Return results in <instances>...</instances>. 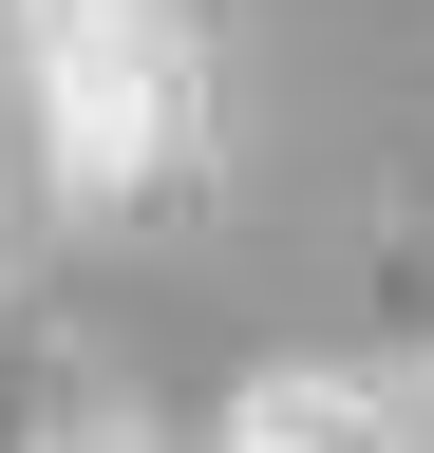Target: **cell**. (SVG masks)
I'll return each mask as SVG.
<instances>
[{
  "label": "cell",
  "mask_w": 434,
  "mask_h": 453,
  "mask_svg": "<svg viewBox=\"0 0 434 453\" xmlns=\"http://www.w3.org/2000/svg\"><path fill=\"white\" fill-rule=\"evenodd\" d=\"M19 151L76 226H151L208 189V19L189 0H0Z\"/></svg>",
  "instance_id": "1"
},
{
  "label": "cell",
  "mask_w": 434,
  "mask_h": 453,
  "mask_svg": "<svg viewBox=\"0 0 434 453\" xmlns=\"http://www.w3.org/2000/svg\"><path fill=\"white\" fill-rule=\"evenodd\" d=\"M57 453H151V434L133 416H57Z\"/></svg>",
  "instance_id": "4"
},
{
  "label": "cell",
  "mask_w": 434,
  "mask_h": 453,
  "mask_svg": "<svg viewBox=\"0 0 434 453\" xmlns=\"http://www.w3.org/2000/svg\"><path fill=\"white\" fill-rule=\"evenodd\" d=\"M0 453H57V396L38 378H0Z\"/></svg>",
  "instance_id": "3"
},
{
  "label": "cell",
  "mask_w": 434,
  "mask_h": 453,
  "mask_svg": "<svg viewBox=\"0 0 434 453\" xmlns=\"http://www.w3.org/2000/svg\"><path fill=\"white\" fill-rule=\"evenodd\" d=\"M208 453H434V416H415L397 378H359V359H284V378L227 396Z\"/></svg>",
  "instance_id": "2"
}]
</instances>
